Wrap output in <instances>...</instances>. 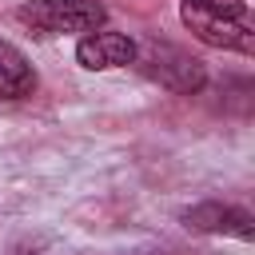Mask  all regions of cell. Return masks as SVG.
I'll return each mask as SVG.
<instances>
[{
	"mask_svg": "<svg viewBox=\"0 0 255 255\" xmlns=\"http://www.w3.org/2000/svg\"><path fill=\"white\" fill-rule=\"evenodd\" d=\"M32 92H36V68L16 44L0 40V100H24Z\"/></svg>",
	"mask_w": 255,
	"mask_h": 255,
	"instance_id": "6",
	"label": "cell"
},
{
	"mask_svg": "<svg viewBox=\"0 0 255 255\" xmlns=\"http://www.w3.org/2000/svg\"><path fill=\"white\" fill-rule=\"evenodd\" d=\"M179 20L191 28L195 40H203L207 48H223V52H239V56H251L255 52V32L247 20L239 16H227V12H215L199 0H183L179 4Z\"/></svg>",
	"mask_w": 255,
	"mask_h": 255,
	"instance_id": "3",
	"label": "cell"
},
{
	"mask_svg": "<svg viewBox=\"0 0 255 255\" xmlns=\"http://www.w3.org/2000/svg\"><path fill=\"white\" fill-rule=\"evenodd\" d=\"M179 219H183V227H191V231L255 239V219H251V211L231 207V203H195V207H187Z\"/></svg>",
	"mask_w": 255,
	"mask_h": 255,
	"instance_id": "5",
	"label": "cell"
},
{
	"mask_svg": "<svg viewBox=\"0 0 255 255\" xmlns=\"http://www.w3.org/2000/svg\"><path fill=\"white\" fill-rule=\"evenodd\" d=\"M135 64L143 68V76H151L159 88L179 92V96H195L207 84V68L199 56H191L187 48L163 44V40H143L135 44Z\"/></svg>",
	"mask_w": 255,
	"mask_h": 255,
	"instance_id": "2",
	"label": "cell"
},
{
	"mask_svg": "<svg viewBox=\"0 0 255 255\" xmlns=\"http://www.w3.org/2000/svg\"><path fill=\"white\" fill-rule=\"evenodd\" d=\"M76 60H80V68H88V72L128 68V64H135V40L124 36V32L96 28V32H88V36L76 44Z\"/></svg>",
	"mask_w": 255,
	"mask_h": 255,
	"instance_id": "4",
	"label": "cell"
},
{
	"mask_svg": "<svg viewBox=\"0 0 255 255\" xmlns=\"http://www.w3.org/2000/svg\"><path fill=\"white\" fill-rule=\"evenodd\" d=\"M199 4H207V8H215V12H227V16L247 20V0H199Z\"/></svg>",
	"mask_w": 255,
	"mask_h": 255,
	"instance_id": "7",
	"label": "cell"
},
{
	"mask_svg": "<svg viewBox=\"0 0 255 255\" xmlns=\"http://www.w3.org/2000/svg\"><path fill=\"white\" fill-rule=\"evenodd\" d=\"M16 20L36 36H72V32H96L108 20V8L100 0H28L16 8Z\"/></svg>",
	"mask_w": 255,
	"mask_h": 255,
	"instance_id": "1",
	"label": "cell"
}]
</instances>
